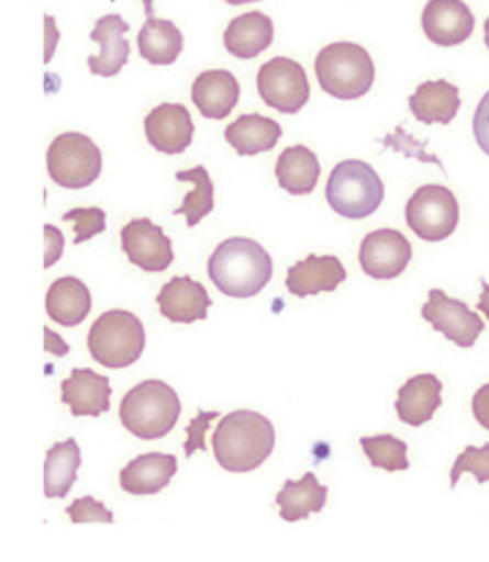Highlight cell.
I'll return each mask as SVG.
<instances>
[{
  "mask_svg": "<svg viewBox=\"0 0 489 562\" xmlns=\"http://www.w3.org/2000/svg\"><path fill=\"white\" fill-rule=\"evenodd\" d=\"M67 517L76 525H80V522H115L113 513L90 496L78 497L74 504H69Z\"/></svg>",
  "mask_w": 489,
  "mask_h": 562,
  "instance_id": "34",
  "label": "cell"
},
{
  "mask_svg": "<svg viewBox=\"0 0 489 562\" xmlns=\"http://www.w3.org/2000/svg\"><path fill=\"white\" fill-rule=\"evenodd\" d=\"M384 199V180L366 161L345 159L329 176L326 201L341 217L362 220L373 216Z\"/></svg>",
  "mask_w": 489,
  "mask_h": 562,
  "instance_id": "5",
  "label": "cell"
},
{
  "mask_svg": "<svg viewBox=\"0 0 489 562\" xmlns=\"http://www.w3.org/2000/svg\"><path fill=\"white\" fill-rule=\"evenodd\" d=\"M176 180L192 184V193L185 196L182 205L174 210V216L187 217L189 226H197L203 217L213 212V182L203 166L176 172Z\"/></svg>",
  "mask_w": 489,
  "mask_h": 562,
  "instance_id": "30",
  "label": "cell"
},
{
  "mask_svg": "<svg viewBox=\"0 0 489 562\" xmlns=\"http://www.w3.org/2000/svg\"><path fill=\"white\" fill-rule=\"evenodd\" d=\"M412 115L423 124L447 126L460 109V90L447 80H431L419 85L416 92L408 99Z\"/></svg>",
  "mask_w": 489,
  "mask_h": 562,
  "instance_id": "23",
  "label": "cell"
},
{
  "mask_svg": "<svg viewBox=\"0 0 489 562\" xmlns=\"http://www.w3.org/2000/svg\"><path fill=\"white\" fill-rule=\"evenodd\" d=\"M92 310V295L85 282L76 277H64L53 282L46 291V314L62 326L85 323Z\"/></svg>",
  "mask_w": 489,
  "mask_h": 562,
  "instance_id": "24",
  "label": "cell"
},
{
  "mask_svg": "<svg viewBox=\"0 0 489 562\" xmlns=\"http://www.w3.org/2000/svg\"><path fill=\"white\" fill-rule=\"evenodd\" d=\"M62 400L74 416H101L111 408V385L90 368H74L62 383Z\"/></svg>",
  "mask_w": 489,
  "mask_h": 562,
  "instance_id": "18",
  "label": "cell"
},
{
  "mask_svg": "<svg viewBox=\"0 0 489 562\" xmlns=\"http://www.w3.org/2000/svg\"><path fill=\"white\" fill-rule=\"evenodd\" d=\"M226 4H234V7H238V4H247V2H259V0H224Z\"/></svg>",
  "mask_w": 489,
  "mask_h": 562,
  "instance_id": "43",
  "label": "cell"
},
{
  "mask_svg": "<svg viewBox=\"0 0 489 562\" xmlns=\"http://www.w3.org/2000/svg\"><path fill=\"white\" fill-rule=\"evenodd\" d=\"M275 172L278 184L289 195H310L319 184V157L303 145L289 147L280 153Z\"/></svg>",
  "mask_w": 489,
  "mask_h": 562,
  "instance_id": "26",
  "label": "cell"
},
{
  "mask_svg": "<svg viewBox=\"0 0 489 562\" xmlns=\"http://www.w3.org/2000/svg\"><path fill=\"white\" fill-rule=\"evenodd\" d=\"M421 22L426 38L437 46L467 43L475 30V18L465 0H429Z\"/></svg>",
  "mask_w": 489,
  "mask_h": 562,
  "instance_id": "14",
  "label": "cell"
},
{
  "mask_svg": "<svg viewBox=\"0 0 489 562\" xmlns=\"http://www.w3.org/2000/svg\"><path fill=\"white\" fill-rule=\"evenodd\" d=\"M178 473L176 456L151 454L136 456L120 473V485L132 496H153L170 485L171 476Z\"/></svg>",
  "mask_w": 489,
  "mask_h": 562,
  "instance_id": "20",
  "label": "cell"
},
{
  "mask_svg": "<svg viewBox=\"0 0 489 562\" xmlns=\"http://www.w3.org/2000/svg\"><path fill=\"white\" fill-rule=\"evenodd\" d=\"M180 397L164 381H143L124 395L120 404V420L126 431L138 439H162L176 427L180 418Z\"/></svg>",
  "mask_w": 489,
  "mask_h": 562,
  "instance_id": "3",
  "label": "cell"
},
{
  "mask_svg": "<svg viewBox=\"0 0 489 562\" xmlns=\"http://www.w3.org/2000/svg\"><path fill=\"white\" fill-rule=\"evenodd\" d=\"M143 4H145V11H147V18H155L153 15V0H143Z\"/></svg>",
  "mask_w": 489,
  "mask_h": 562,
  "instance_id": "42",
  "label": "cell"
},
{
  "mask_svg": "<svg viewBox=\"0 0 489 562\" xmlns=\"http://www.w3.org/2000/svg\"><path fill=\"white\" fill-rule=\"evenodd\" d=\"M362 270L375 281L398 279L412 260L410 240L393 228H381L366 235L358 254Z\"/></svg>",
  "mask_w": 489,
  "mask_h": 562,
  "instance_id": "11",
  "label": "cell"
},
{
  "mask_svg": "<svg viewBox=\"0 0 489 562\" xmlns=\"http://www.w3.org/2000/svg\"><path fill=\"white\" fill-rule=\"evenodd\" d=\"M316 78L326 94L340 101H356L375 85V64L368 50L354 43L324 46L316 57Z\"/></svg>",
  "mask_w": 489,
  "mask_h": 562,
  "instance_id": "4",
  "label": "cell"
},
{
  "mask_svg": "<svg viewBox=\"0 0 489 562\" xmlns=\"http://www.w3.org/2000/svg\"><path fill=\"white\" fill-rule=\"evenodd\" d=\"M208 274L220 293L249 300L273 279V258L252 238H226L210 256Z\"/></svg>",
  "mask_w": 489,
  "mask_h": 562,
  "instance_id": "2",
  "label": "cell"
},
{
  "mask_svg": "<svg viewBox=\"0 0 489 562\" xmlns=\"http://www.w3.org/2000/svg\"><path fill=\"white\" fill-rule=\"evenodd\" d=\"M145 134L155 151L166 155L187 151L195 134L189 109L178 103H162L151 109L149 115L145 117Z\"/></svg>",
  "mask_w": 489,
  "mask_h": 562,
  "instance_id": "13",
  "label": "cell"
},
{
  "mask_svg": "<svg viewBox=\"0 0 489 562\" xmlns=\"http://www.w3.org/2000/svg\"><path fill=\"white\" fill-rule=\"evenodd\" d=\"M182 32L166 20L149 18L138 32V53L151 66H171L182 53Z\"/></svg>",
  "mask_w": 489,
  "mask_h": 562,
  "instance_id": "29",
  "label": "cell"
},
{
  "mask_svg": "<svg viewBox=\"0 0 489 562\" xmlns=\"http://www.w3.org/2000/svg\"><path fill=\"white\" fill-rule=\"evenodd\" d=\"M44 337H46V344H44L46 351H53V353L59 356V358L69 351V346L65 344L64 339H62L57 333H53L51 328H44Z\"/></svg>",
  "mask_w": 489,
  "mask_h": 562,
  "instance_id": "39",
  "label": "cell"
},
{
  "mask_svg": "<svg viewBox=\"0 0 489 562\" xmlns=\"http://www.w3.org/2000/svg\"><path fill=\"white\" fill-rule=\"evenodd\" d=\"M481 284H484V293H481V297L477 302V310L484 312L489 321V284L486 281H481Z\"/></svg>",
  "mask_w": 489,
  "mask_h": 562,
  "instance_id": "41",
  "label": "cell"
},
{
  "mask_svg": "<svg viewBox=\"0 0 489 562\" xmlns=\"http://www.w3.org/2000/svg\"><path fill=\"white\" fill-rule=\"evenodd\" d=\"M82 452L76 439L55 443L44 460V496L65 497L78 479Z\"/></svg>",
  "mask_w": 489,
  "mask_h": 562,
  "instance_id": "28",
  "label": "cell"
},
{
  "mask_svg": "<svg viewBox=\"0 0 489 562\" xmlns=\"http://www.w3.org/2000/svg\"><path fill=\"white\" fill-rule=\"evenodd\" d=\"M275 41V23L262 11L234 18L224 32L226 50L238 59H256Z\"/></svg>",
  "mask_w": 489,
  "mask_h": 562,
  "instance_id": "22",
  "label": "cell"
},
{
  "mask_svg": "<svg viewBox=\"0 0 489 562\" xmlns=\"http://www.w3.org/2000/svg\"><path fill=\"white\" fill-rule=\"evenodd\" d=\"M473 414L477 423L489 431V383L473 395Z\"/></svg>",
  "mask_w": 489,
  "mask_h": 562,
  "instance_id": "38",
  "label": "cell"
},
{
  "mask_svg": "<svg viewBox=\"0 0 489 562\" xmlns=\"http://www.w3.org/2000/svg\"><path fill=\"white\" fill-rule=\"evenodd\" d=\"M44 240H46V254H44V268L55 266L64 256V235L57 226L46 224L44 226Z\"/></svg>",
  "mask_w": 489,
  "mask_h": 562,
  "instance_id": "37",
  "label": "cell"
},
{
  "mask_svg": "<svg viewBox=\"0 0 489 562\" xmlns=\"http://www.w3.org/2000/svg\"><path fill=\"white\" fill-rule=\"evenodd\" d=\"M423 318L458 347L475 346L484 333V321L460 300L447 297L442 289H431L429 300L423 305Z\"/></svg>",
  "mask_w": 489,
  "mask_h": 562,
  "instance_id": "10",
  "label": "cell"
},
{
  "mask_svg": "<svg viewBox=\"0 0 489 562\" xmlns=\"http://www.w3.org/2000/svg\"><path fill=\"white\" fill-rule=\"evenodd\" d=\"M486 46L489 48V18L486 20Z\"/></svg>",
  "mask_w": 489,
  "mask_h": 562,
  "instance_id": "44",
  "label": "cell"
},
{
  "mask_svg": "<svg viewBox=\"0 0 489 562\" xmlns=\"http://www.w3.org/2000/svg\"><path fill=\"white\" fill-rule=\"evenodd\" d=\"M192 103L208 120H224L238 103L241 87L231 71L210 69L195 78L191 90Z\"/></svg>",
  "mask_w": 489,
  "mask_h": 562,
  "instance_id": "19",
  "label": "cell"
},
{
  "mask_svg": "<svg viewBox=\"0 0 489 562\" xmlns=\"http://www.w3.org/2000/svg\"><path fill=\"white\" fill-rule=\"evenodd\" d=\"M360 446L364 454L370 460V464L375 469H384V471H389V473L408 471L410 469L408 446H405V441L393 437V435L362 437Z\"/></svg>",
  "mask_w": 489,
  "mask_h": 562,
  "instance_id": "31",
  "label": "cell"
},
{
  "mask_svg": "<svg viewBox=\"0 0 489 562\" xmlns=\"http://www.w3.org/2000/svg\"><path fill=\"white\" fill-rule=\"evenodd\" d=\"M326 496L329 487L320 485L314 473H305L299 481H287L277 496L280 519L287 522L308 519L324 508Z\"/></svg>",
  "mask_w": 489,
  "mask_h": 562,
  "instance_id": "27",
  "label": "cell"
},
{
  "mask_svg": "<svg viewBox=\"0 0 489 562\" xmlns=\"http://www.w3.org/2000/svg\"><path fill=\"white\" fill-rule=\"evenodd\" d=\"M347 272L335 256H308L287 272V291L296 297H312L319 293H331L345 282Z\"/></svg>",
  "mask_w": 489,
  "mask_h": 562,
  "instance_id": "17",
  "label": "cell"
},
{
  "mask_svg": "<svg viewBox=\"0 0 489 562\" xmlns=\"http://www.w3.org/2000/svg\"><path fill=\"white\" fill-rule=\"evenodd\" d=\"M44 23H46V57H44V61L48 64L51 61V57H53V53H55V44H57V30H55V20L51 18V15H46L44 18Z\"/></svg>",
  "mask_w": 489,
  "mask_h": 562,
  "instance_id": "40",
  "label": "cell"
},
{
  "mask_svg": "<svg viewBox=\"0 0 489 562\" xmlns=\"http://www.w3.org/2000/svg\"><path fill=\"white\" fill-rule=\"evenodd\" d=\"M280 124L259 113L241 115L224 132L226 143L243 157L273 151L280 140Z\"/></svg>",
  "mask_w": 489,
  "mask_h": 562,
  "instance_id": "25",
  "label": "cell"
},
{
  "mask_svg": "<svg viewBox=\"0 0 489 562\" xmlns=\"http://www.w3.org/2000/svg\"><path fill=\"white\" fill-rule=\"evenodd\" d=\"M460 220L456 195L442 184H425L405 203V224L423 240L440 243L454 235Z\"/></svg>",
  "mask_w": 489,
  "mask_h": 562,
  "instance_id": "8",
  "label": "cell"
},
{
  "mask_svg": "<svg viewBox=\"0 0 489 562\" xmlns=\"http://www.w3.org/2000/svg\"><path fill=\"white\" fill-rule=\"evenodd\" d=\"M147 346L145 326L129 310H109L88 330V351L101 367L129 368Z\"/></svg>",
  "mask_w": 489,
  "mask_h": 562,
  "instance_id": "6",
  "label": "cell"
},
{
  "mask_svg": "<svg viewBox=\"0 0 489 562\" xmlns=\"http://www.w3.org/2000/svg\"><path fill=\"white\" fill-rule=\"evenodd\" d=\"M46 170L55 184L69 191L90 187L103 170V155L92 138L80 132L59 134L46 151Z\"/></svg>",
  "mask_w": 489,
  "mask_h": 562,
  "instance_id": "7",
  "label": "cell"
},
{
  "mask_svg": "<svg viewBox=\"0 0 489 562\" xmlns=\"http://www.w3.org/2000/svg\"><path fill=\"white\" fill-rule=\"evenodd\" d=\"M130 25L120 15H105L95 23L90 41L99 43L101 53L88 57V67L95 76L113 78L129 64L130 43L126 41Z\"/></svg>",
  "mask_w": 489,
  "mask_h": 562,
  "instance_id": "16",
  "label": "cell"
},
{
  "mask_svg": "<svg viewBox=\"0 0 489 562\" xmlns=\"http://www.w3.org/2000/svg\"><path fill=\"white\" fill-rule=\"evenodd\" d=\"M105 212L101 207H76L65 212V222H74V243L82 245L97 235H101L107 228Z\"/></svg>",
  "mask_w": 489,
  "mask_h": 562,
  "instance_id": "33",
  "label": "cell"
},
{
  "mask_svg": "<svg viewBox=\"0 0 489 562\" xmlns=\"http://www.w3.org/2000/svg\"><path fill=\"white\" fill-rule=\"evenodd\" d=\"M470 473L477 479V483H488L489 481V443L481 448L468 446L465 452L456 458L452 471H449V487L454 490L460 481V476Z\"/></svg>",
  "mask_w": 489,
  "mask_h": 562,
  "instance_id": "32",
  "label": "cell"
},
{
  "mask_svg": "<svg viewBox=\"0 0 489 562\" xmlns=\"http://www.w3.org/2000/svg\"><path fill=\"white\" fill-rule=\"evenodd\" d=\"M122 251L145 272H164L174 261L171 240L149 217H136L122 228Z\"/></svg>",
  "mask_w": 489,
  "mask_h": 562,
  "instance_id": "12",
  "label": "cell"
},
{
  "mask_svg": "<svg viewBox=\"0 0 489 562\" xmlns=\"http://www.w3.org/2000/svg\"><path fill=\"white\" fill-rule=\"evenodd\" d=\"M213 418H218V412H201L191 425H189V439L185 443V452L187 456H192L197 450H205V431H208V425L212 423Z\"/></svg>",
  "mask_w": 489,
  "mask_h": 562,
  "instance_id": "35",
  "label": "cell"
},
{
  "mask_svg": "<svg viewBox=\"0 0 489 562\" xmlns=\"http://www.w3.org/2000/svg\"><path fill=\"white\" fill-rule=\"evenodd\" d=\"M212 303L205 286L201 282L192 281L187 274L174 277L162 286L157 295V307L162 316L178 325H192L197 321H205Z\"/></svg>",
  "mask_w": 489,
  "mask_h": 562,
  "instance_id": "15",
  "label": "cell"
},
{
  "mask_svg": "<svg viewBox=\"0 0 489 562\" xmlns=\"http://www.w3.org/2000/svg\"><path fill=\"white\" fill-rule=\"evenodd\" d=\"M257 92L268 108L296 115L310 101L305 69L287 57H275L257 71Z\"/></svg>",
  "mask_w": 489,
  "mask_h": 562,
  "instance_id": "9",
  "label": "cell"
},
{
  "mask_svg": "<svg viewBox=\"0 0 489 562\" xmlns=\"http://www.w3.org/2000/svg\"><path fill=\"white\" fill-rule=\"evenodd\" d=\"M273 423L254 411H234L213 432L215 462L229 473H252L275 452Z\"/></svg>",
  "mask_w": 489,
  "mask_h": 562,
  "instance_id": "1",
  "label": "cell"
},
{
  "mask_svg": "<svg viewBox=\"0 0 489 562\" xmlns=\"http://www.w3.org/2000/svg\"><path fill=\"white\" fill-rule=\"evenodd\" d=\"M473 134H475L479 149L489 155V90L479 101L477 111L473 115Z\"/></svg>",
  "mask_w": 489,
  "mask_h": 562,
  "instance_id": "36",
  "label": "cell"
},
{
  "mask_svg": "<svg viewBox=\"0 0 489 562\" xmlns=\"http://www.w3.org/2000/svg\"><path fill=\"white\" fill-rule=\"evenodd\" d=\"M442 381L435 374H416L398 391L396 412L410 427H423L442 406Z\"/></svg>",
  "mask_w": 489,
  "mask_h": 562,
  "instance_id": "21",
  "label": "cell"
}]
</instances>
